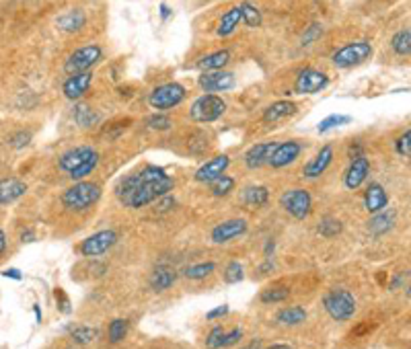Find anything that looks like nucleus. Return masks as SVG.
Segmentation results:
<instances>
[{"label": "nucleus", "mask_w": 411, "mask_h": 349, "mask_svg": "<svg viewBox=\"0 0 411 349\" xmlns=\"http://www.w3.org/2000/svg\"><path fill=\"white\" fill-rule=\"evenodd\" d=\"M230 167V158L226 154H218L210 161H206L197 171H195V181L197 183H212L214 179H218L221 174L226 173V169Z\"/></svg>", "instance_id": "obj_16"}, {"label": "nucleus", "mask_w": 411, "mask_h": 349, "mask_svg": "<svg viewBox=\"0 0 411 349\" xmlns=\"http://www.w3.org/2000/svg\"><path fill=\"white\" fill-rule=\"evenodd\" d=\"M115 243H117V232L115 230H101V232L91 235L89 239H84L78 246V251H80L82 257H97V255L107 253Z\"/></svg>", "instance_id": "obj_11"}, {"label": "nucleus", "mask_w": 411, "mask_h": 349, "mask_svg": "<svg viewBox=\"0 0 411 349\" xmlns=\"http://www.w3.org/2000/svg\"><path fill=\"white\" fill-rule=\"evenodd\" d=\"M128 320L126 318H115L112 320V325H110V329H107V337H110V341L112 343H119L126 335H128Z\"/></svg>", "instance_id": "obj_38"}, {"label": "nucleus", "mask_w": 411, "mask_h": 349, "mask_svg": "<svg viewBox=\"0 0 411 349\" xmlns=\"http://www.w3.org/2000/svg\"><path fill=\"white\" fill-rule=\"evenodd\" d=\"M175 187V181L163 167L147 165L138 173L128 174L115 189L117 200L126 208L140 209L156 202L158 198L167 195Z\"/></svg>", "instance_id": "obj_1"}, {"label": "nucleus", "mask_w": 411, "mask_h": 349, "mask_svg": "<svg viewBox=\"0 0 411 349\" xmlns=\"http://www.w3.org/2000/svg\"><path fill=\"white\" fill-rule=\"evenodd\" d=\"M158 8H160V19H163V21H167V19L171 17V8H169V6H167L165 2H163V4H160Z\"/></svg>", "instance_id": "obj_53"}, {"label": "nucleus", "mask_w": 411, "mask_h": 349, "mask_svg": "<svg viewBox=\"0 0 411 349\" xmlns=\"http://www.w3.org/2000/svg\"><path fill=\"white\" fill-rule=\"evenodd\" d=\"M364 154V146L360 144V142H352V146H350V158H358V156H362Z\"/></svg>", "instance_id": "obj_50"}, {"label": "nucleus", "mask_w": 411, "mask_h": 349, "mask_svg": "<svg viewBox=\"0 0 411 349\" xmlns=\"http://www.w3.org/2000/svg\"><path fill=\"white\" fill-rule=\"evenodd\" d=\"M276 320H278L280 325H284V327H297V325H302V322L306 320V311H304L300 304L286 306V309H282V311L278 313Z\"/></svg>", "instance_id": "obj_28"}, {"label": "nucleus", "mask_w": 411, "mask_h": 349, "mask_svg": "<svg viewBox=\"0 0 411 349\" xmlns=\"http://www.w3.org/2000/svg\"><path fill=\"white\" fill-rule=\"evenodd\" d=\"M393 226H395V211H393V209L376 211L373 218L368 220V230L373 232L374 237H382V235H387Z\"/></svg>", "instance_id": "obj_24"}, {"label": "nucleus", "mask_w": 411, "mask_h": 349, "mask_svg": "<svg viewBox=\"0 0 411 349\" xmlns=\"http://www.w3.org/2000/svg\"><path fill=\"white\" fill-rule=\"evenodd\" d=\"M173 206H175V198H171L169 193L156 200V209L158 211H167V209H171Z\"/></svg>", "instance_id": "obj_48"}, {"label": "nucleus", "mask_w": 411, "mask_h": 349, "mask_svg": "<svg viewBox=\"0 0 411 349\" xmlns=\"http://www.w3.org/2000/svg\"><path fill=\"white\" fill-rule=\"evenodd\" d=\"M33 313H36V320L41 322V309H39V304H33Z\"/></svg>", "instance_id": "obj_57"}, {"label": "nucleus", "mask_w": 411, "mask_h": 349, "mask_svg": "<svg viewBox=\"0 0 411 349\" xmlns=\"http://www.w3.org/2000/svg\"><path fill=\"white\" fill-rule=\"evenodd\" d=\"M373 58V45L368 41H352L345 43L343 47H339L337 52H334L331 56V64L336 68H354L364 64L366 60Z\"/></svg>", "instance_id": "obj_5"}, {"label": "nucleus", "mask_w": 411, "mask_h": 349, "mask_svg": "<svg viewBox=\"0 0 411 349\" xmlns=\"http://www.w3.org/2000/svg\"><path fill=\"white\" fill-rule=\"evenodd\" d=\"M99 165V152L91 146H76L60 156V169L73 181H84Z\"/></svg>", "instance_id": "obj_2"}, {"label": "nucleus", "mask_w": 411, "mask_h": 349, "mask_svg": "<svg viewBox=\"0 0 411 349\" xmlns=\"http://www.w3.org/2000/svg\"><path fill=\"white\" fill-rule=\"evenodd\" d=\"M208 185H210V191H212L214 198H226L234 189V179L225 173L221 174L218 179H214L212 183H208Z\"/></svg>", "instance_id": "obj_35"}, {"label": "nucleus", "mask_w": 411, "mask_h": 349, "mask_svg": "<svg viewBox=\"0 0 411 349\" xmlns=\"http://www.w3.org/2000/svg\"><path fill=\"white\" fill-rule=\"evenodd\" d=\"M27 193V183L17 179V177H8V179H0V206H8L15 204L17 200H21Z\"/></svg>", "instance_id": "obj_20"}, {"label": "nucleus", "mask_w": 411, "mask_h": 349, "mask_svg": "<svg viewBox=\"0 0 411 349\" xmlns=\"http://www.w3.org/2000/svg\"><path fill=\"white\" fill-rule=\"evenodd\" d=\"M389 206V193L380 183H371L366 193H364V208L368 209L371 214L382 211Z\"/></svg>", "instance_id": "obj_21"}, {"label": "nucleus", "mask_w": 411, "mask_h": 349, "mask_svg": "<svg viewBox=\"0 0 411 349\" xmlns=\"http://www.w3.org/2000/svg\"><path fill=\"white\" fill-rule=\"evenodd\" d=\"M4 251H6V235L0 230V255H2Z\"/></svg>", "instance_id": "obj_55"}, {"label": "nucleus", "mask_w": 411, "mask_h": 349, "mask_svg": "<svg viewBox=\"0 0 411 349\" xmlns=\"http://www.w3.org/2000/svg\"><path fill=\"white\" fill-rule=\"evenodd\" d=\"M288 296H290V288H286V285H274V288L263 290L260 300H262L263 304H278V302H284Z\"/></svg>", "instance_id": "obj_33"}, {"label": "nucleus", "mask_w": 411, "mask_h": 349, "mask_svg": "<svg viewBox=\"0 0 411 349\" xmlns=\"http://www.w3.org/2000/svg\"><path fill=\"white\" fill-rule=\"evenodd\" d=\"M177 279V272L169 265H156L152 276H150V288L154 292H165L169 290Z\"/></svg>", "instance_id": "obj_22"}, {"label": "nucleus", "mask_w": 411, "mask_h": 349, "mask_svg": "<svg viewBox=\"0 0 411 349\" xmlns=\"http://www.w3.org/2000/svg\"><path fill=\"white\" fill-rule=\"evenodd\" d=\"M101 56H103L101 47H99L97 43H89V45L76 50L75 54L68 56V60H66V64H64V70H66L68 74L87 72V70H91L99 60H101Z\"/></svg>", "instance_id": "obj_8"}, {"label": "nucleus", "mask_w": 411, "mask_h": 349, "mask_svg": "<svg viewBox=\"0 0 411 349\" xmlns=\"http://www.w3.org/2000/svg\"><path fill=\"white\" fill-rule=\"evenodd\" d=\"M297 109L299 107H297V103H292V101H276V103H271L269 107L263 109V121L276 124L280 119H286V117L294 115Z\"/></svg>", "instance_id": "obj_23"}, {"label": "nucleus", "mask_w": 411, "mask_h": 349, "mask_svg": "<svg viewBox=\"0 0 411 349\" xmlns=\"http://www.w3.org/2000/svg\"><path fill=\"white\" fill-rule=\"evenodd\" d=\"M87 25V15L80 8H73L58 17V27L66 34H78Z\"/></svg>", "instance_id": "obj_25"}, {"label": "nucleus", "mask_w": 411, "mask_h": 349, "mask_svg": "<svg viewBox=\"0 0 411 349\" xmlns=\"http://www.w3.org/2000/svg\"><path fill=\"white\" fill-rule=\"evenodd\" d=\"M226 314H228V306H226V304H223V306H216L214 311L206 313V320H216V318L226 316Z\"/></svg>", "instance_id": "obj_49"}, {"label": "nucleus", "mask_w": 411, "mask_h": 349, "mask_svg": "<svg viewBox=\"0 0 411 349\" xmlns=\"http://www.w3.org/2000/svg\"><path fill=\"white\" fill-rule=\"evenodd\" d=\"M243 278H245V274H243V265L239 261H230L225 267L223 279L226 283H239V281H243Z\"/></svg>", "instance_id": "obj_41"}, {"label": "nucleus", "mask_w": 411, "mask_h": 349, "mask_svg": "<svg viewBox=\"0 0 411 349\" xmlns=\"http://www.w3.org/2000/svg\"><path fill=\"white\" fill-rule=\"evenodd\" d=\"M276 144H278V142H260V144H253V146L245 152V156H243L247 169L255 171V169L265 167V165L269 163V156H271Z\"/></svg>", "instance_id": "obj_19"}, {"label": "nucleus", "mask_w": 411, "mask_h": 349, "mask_svg": "<svg viewBox=\"0 0 411 349\" xmlns=\"http://www.w3.org/2000/svg\"><path fill=\"white\" fill-rule=\"evenodd\" d=\"M260 348H262V343H260V341H253L249 348H245V349H260Z\"/></svg>", "instance_id": "obj_58"}, {"label": "nucleus", "mask_w": 411, "mask_h": 349, "mask_svg": "<svg viewBox=\"0 0 411 349\" xmlns=\"http://www.w3.org/2000/svg\"><path fill=\"white\" fill-rule=\"evenodd\" d=\"M371 174V161L362 154L358 158H352V165L350 169L345 171V177H343V183L350 191L358 189Z\"/></svg>", "instance_id": "obj_17"}, {"label": "nucleus", "mask_w": 411, "mask_h": 349, "mask_svg": "<svg viewBox=\"0 0 411 349\" xmlns=\"http://www.w3.org/2000/svg\"><path fill=\"white\" fill-rule=\"evenodd\" d=\"M197 84L202 87L204 93H225L234 87V74L232 72H225V70H214V72H202Z\"/></svg>", "instance_id": "obj_12"}, {"label": "nucleus", "mask_w": 411, "mask_h": 349, "mask_svg": "<svg viewBox=\"0 0 411 349\" xmlns=\"http://www.w3.org/2000/svg\"><path fill=\"white\" fill-rule=\"evenodd\" d=\"M214 269H216V263H212V261H208V263H195V265H189L186 272H184V276L187 279H193V281H197V279H204L208 278L210 274H214Z\"/></svg>", "instance_id": "obj_36"}, {"label": "nucleus", "mask_w": 411, "mask_h": 349, "mask_svg": "<svg viewBox=\"0 0 411 349\" xmlns=\"http://www.w3.org/2000/svg\"><path fill=\"white\" fill-rule=\"evenodd\" d=\"M401 283H405V278H403V276H401V274H399V276H397V278H395V281H393V283H391V290H397V288H399V285H401Z\"/></svg>", "instance_id": "obj_54"}, {"label": "nucleus", "mask_w": 411, "mask_h": 349, "mask_svg": "<svg viewBox=\"0 0 411 349\" xmlns=\"http://www.w3.org/2000/svg\"><path fill=\"white\" fill-rule=\"evenodd\" d=\"M265 349H292V346H288V343H274V346H269V348Z\"/></svg>", "instance_id": "obj_56"}, {"label": "nucleus", "mask_w": 411, "mask_h": 349, "mask_svg": "<svg viewBox=\"0 0 411 349\" xmlns=\"http://www.w3.org/2000/svg\"><path fill=\"white\" fill-rule=\"evenodd\" d=\"M410 140H411L410 130H405V134H403V136H399V140H397V152H399V154H403L405 158H410V154H411Z\"/></svg>", "instance_id": "obj_47"}, {"label": "nucleus", "mask_w": 411, "mask_h": 349, "mask_svg": "<svg viewBox=\"0 0 411 349\" xmlns=\"http://www.w3.org/2000/svg\"><path fill=\"white\" fill-rule=\"evenodd\" d=\"M70 337H73V341L78 343V346H87V343H91V341H95L99 337V329L78 325L75 329H70Z\"/></svg>", "instance_id": "obj_34"}, {"label": "nucleus", "mask_w": 411, "mask_h": 349, "mask_svg": "<svg viewBox=\"0 0 411 349\" xmlns=\"http://www.w3.org/2000/svg\"><path fill=\"white\" fill-rule=\"evenodd\" d=\"M2 276H4V278L17 279V281H19V279H23L21 272H19V269H15V267H8V269H4V272H2Z\"/></svg>", "instance_id": "obj_51"}, {"label": "nucleus", "mask_w": 411, "mask_h": 349, "mask_svg": "<svg viewBox=\"0 0 411 349\" xmlns=\"http://www.w3.org/2000/svg\"><path fill=\"white\" fill-rule=\"evenodd\" d=\"M241 339H243V331H241V329H232V331H226L225 339H223V349L237 346V343H239Z\"/></svg>", "instance_id": "obj_46"}, {"label": "nucleus", "mask_w": 411, "mask_h": 349, "mask_svg": "<svg viewBox=\"0 0 411 349\" xmlns=\"http://www.w3.org/2000/svg\"><path fill=\"white\" fill-rule=\"evenodd\" d=\"M239 23H241V6H232L230 10H226L225 15H223L216 34L221 35V37H228V35H232L237 31Z\"/></svg>", "instance_id": "obj_29"}, {"label": "nucleus", "mask_w": 411, "mask_h": 349, "mask_svg": "<svg viewBox=\"0 0 411 349\" xmlns=\"http://www.w3.org/2000/svg\"><path fill=\"white\" fill-rule=\"evenodd\" d=\"M225 329L223 327H214L208 337H206V348L208 349H223V339H225Z\"/></svg>", "instance_id": "obj_42"}, {"label": "nucleus", "mask_w": 411, "mask_h": 349, "mask_svg": "<svg viewBox=\"0 0 411 349\" xmlns=\"http://www.w3.org/2000/svg\"><path fill=\"white\" fill-rule=\"evenodd\" d=\"M249 224L247 220L243 218H232V220H226V222H221L218 226H214L212 230V241L216 244H226L239 237H243L247 232Z\"/></svg>", "instance_id": "obj_14"}, {"label": "nucleus", "mask_w": 411, "mask_h": 349, "mask_svg": "<svg viewBox=\"0 0 411 349\" xmlns=\"http://www.w3.org/2000/svg\"><path fill=\"white\" fill-rule=\"evenodd\" d=\"M331 163H334V148L327 144V146H323V148L304 165L302 177H306V179H317V177H321V174L329 169Z\"/></svg>", "instance_id": "obj_18"}, {"label": "nucleus", "mask_w": 411, "mask_h": 349, "mask_svg": "<svg viewBox=\"0 0 411 349\" xmlns=\"http://www.w3.org/2000/svg\"><path fill=\"white\" fill-rule=\"evenodd\" d=\"M319 235L321 237H325V239H334L337 237L339 232H341V222L336 220V218H331V216H327V218H323L321 220V224H319Z\"/></svg>", "instance_id": "obj_39"}, {"label": "nucleus", "mask_w": 411, "mask_h": 349, "mask_svg": "<svg viewBox=\"0 0 411 349\" xmlns=\"http://www.w3.org/2000/svg\"><path fill=\"white\" fill-rule=\"evenodd\" d=\"M350 121H352V117H350V115L334 113V115H327L325 119H321V121H319V126H317V132H319V134H325V132H329V130H334V128H339V126H348Z\"/></svg>", "instance_id": "obj_37"}, {"label": "nucleus", "mask_w": 411, "mask_h": 349, "mask_svg": "<svg viewBox=\"0 0 411 349\" xmlns=\"http://www.w3.org/2000/svg\"><path fill=\"white\" fill-rule=\"evenodd\" d=\"M73 115H75L76 124L80 128H84V130H89V128H93V126H97L101 121V115L93 107H89V105H76Z\"/></svg>", "instance_id": "obj_30"}, {"label": "nucleus", "mask_w": 411, "mask_h": 349, "mask_svg": "<svg viewBox=\"0 0 411 349\" xmlns=\"http://www.w3.org/2000/svg\"><path fill=\"white\" fill-rule=\"evenodd\" d=\"M29 142H31V132H25V130L13 134L10 140H8V144H10L13 148H25V146H29Z\"/></svg>", "instance_id": "obj_45"}, {"label": "nucleus", "mask_w": 411, "mask_h": 349, "mask_svg": "<svg viewBox=\"0 0 411 349\" xmlns=\"http://www.w3.org/2000/svg\"><path fill=\"white\" fill-rule=\"evenodd\" d=\"M93 84V72L87 70V72H78V74H70L64 84H62V91L66 95V99L70 101H78L80 97L87 95V91L91 89Z\"/></svg>", "instance_id": "obj_15"}, {"label": "nucleus", "mask_w": 411, "mask_h": 349, "mask_svg": "<svg viewBox=\"0 0 411 349\" xmlns=\"http://www.w3.org/2000/svg\"><path fill=\"white\" fill-rule=\"evenodd\" d=\"M239 6H241V23H245V25H247V27H251V29L262 27V23H263L262 10H260L255 4H251V2H243V4H239Z\"/></svg>", "instance_id": "obj_31"}, {"label": "nucleus", "mask_w": 411, "mask_h": 349, "mask_svg": "<svg viewBox=\"0 0 411 349\" xmlns=\"http://www.w3.org/2000/svg\"><path fill=\"white\" fill-rule=\"evenodd\" d=\"M321 35H323V25L321 23H313L311 27H306V31L302 35V45L304 47L313 45L317 39H321Z\"/></svg>", "instance_id": "obj_43"}, {"label": "nucleus", "mask_w": 411, "mask_h": 349, "mask_svg": "<svg viewBox=\"0 0 411 349\" xmlns=\"http://www.w3.org/2000/svg\"><path fill=\"white\" fill-rule=\"evenodd\" d=\"M230 62V52L228 50H218V52H212L208 56H204L200 62H197V68L202 72H214V70H223Z\"/></svg>", "instance_id": "obj_26"}, {"label": "nucleus", "mask_w": 411, "mask_h": 349, "mask_svg": "<svg viewBox=\"0 0 411 349\" xmlns=\"http://www.w3.org/2000/svg\"><path fill=\"white\" fill-rule=\"evenodd\" d=\"M323 304H325V311L329 313V316L337 322H345V320L354 318V314H356V298L348 290H331L323 298Z\"/></svg>", "instance_id": "obj_6"}, {"label": "nucleus", "mask_w": 411, "mask_h": 349, "mask_svg": "<svg viewBox=\"0 0 411 349\" xmlns=\"http://www.w3.org/2000/svg\"><path fill=\"white\" fill-rule=\"evenodd\" d=\"M329 84V76L325 72L317 68H304L300 70L297 80H294V93L297 95H315L321 93L323 89H327Z\"/></svg>", "instance_id": "obj_10"}, {"label": "nucleus", "mask_w": 411, "mask_h": 349, "mask_svg": "<svg viewBox=\"0 0 411 349\" xmlns=\"http://www.w3.org/2000/svg\"><path fill=\"white\" fill-rule=\"evenodd\" d=\"M144 124H147L149 130H154V132H165V130H169V128L173 126L171 117L165 115V113H154V115H150V117H147Z\"/></svg>", "instance_id": "obj_40"}, {"label": "nucleus", "mask_w": 411, "mask_h": 349, "mask_svg": "<svg viewBox=\"0 0 411 349\" xmlns=\"http://www.w3.org/2000/svg\"><path fill=\"white\" fill-rule=\"evenodd\" d=\"M33 241H36V232L31 228H27V230L21 232V243H33Z\"/></svg>", "instance_id": "obj_52"}, {"label": "nucleus", "mask_w": 411, "mask_h": 349, "mask_svg": "<svg viewBox=\"0 0 411 349\" xmlns=\"http://www.w3.org/2000/svg\"><path fill=\"white\" fill-rule=\"evenodd\" d=\"M99 200H101V185L95 181H76L73 187H68L62 193L64 208L73 211H84L93 208Z\"/></svg>", "instance_id": "obj_3"}, {"label": "nucleus", "mask_w": 411, "mask_h": 349, "mask_svg": "<svg viewBox=\"0 0 411 349\" xmlns=\"http://www.w3.org/2000/svg\"><path fill=\"white\" fill-rule=\"evenodd\" d=\"M302 152V144L299 140H288V142H280L276 144L271 156H269V167L271 169H284L288 165H292Z\"/></svg>", "instance_id": "obj_13"}, {"label": "nucleus", "mask_w": 411, "mask_h": 349, "mask_svg": "<svg viewBox=\"0 0 411 349\" xmlns=\"http://www.w3.org/2000/svg\"><path fill=\"white\" fill-rule=\"evenodd\" d=\"M391 47H393V52L397 54V56H410L411 52V31L405 27V29H401V31H397V34L393 35V39H391Z\"/></svg>", "instance_id": "obj_32"}, {"label": "nucleus", "mask_w": 411, "mask_h": 349, "mask_svg": "<svg viewBox=\"0 0 411 349\" xmlns=\"http://www.w3.org/2000/svg\"><path fill=\"white\" fill-rule=\"evenodd\" d=\"M269 200V189L263 185H249L243 189V202L249 208H262Z\"/></svg>", "instance_id": "obj_27"}, {"label": "nucleus", "mask_w": 411, "mask_h": 349, "mask_svg": "<svg viewBox=\"0 0 411 349\" xmlns=\"http://www.w3.org/2000/svg\"><path fill=\"white\" fill-rule=\"evenodd\" d=\"M186 95L187 93L184 84H179V82H165V84H158L156 89H152L149 103L156 111H167V109H173L179 103H184Z\"/></svg>", "instance_id": "obj_7"}, {"label": "nucleus", "mask_w": 411, "mask_h": 349, "mask_svg": "<svg viewBox=\"0 0 411 349\" xmlns=\"http://www.w3.org/2000/svg\"><path fill=\"white\" fill-rule=\"evenodd\" d=\"M54 298H56V304H58L60 313H70V298L66 296V292H64L62 288H56V290H54Z\"/></svg>", "instance_id": "obj_44"}, {"label": "nucleus", "mask_w": 411, "mask_h": 349, "mask_svg": "<svg viewBox=\"0 0 411 349\" xmlns=\"http://www.w3.org/2000/svg\"><path fill=\"white\" fill-rule=\"evenodd\" d=\"M280 204H282V208L286 209L292 218L304 220V218H308V214L313 209V198H311V193L306 189L297 187V189H288L282 195Z\"/></svg>", "instance_id": "obj_9"}, {"label": "nucleus", "mask_w": 411, "mask_h": 349, "mask_svg": "<svg viewBox=\"0 0 411 349\" xmlns=\"http://www.w3.org/2000/svg\"><path fill=\"white\" fill-rule=\"evenodd\" d=\"M226 113V101L218 95L206 93L202 97H197L191 109H189V117L195 124H212L216 119H221Z\"/></svg>", "instance_id": "obj_4"}]
</instances>
